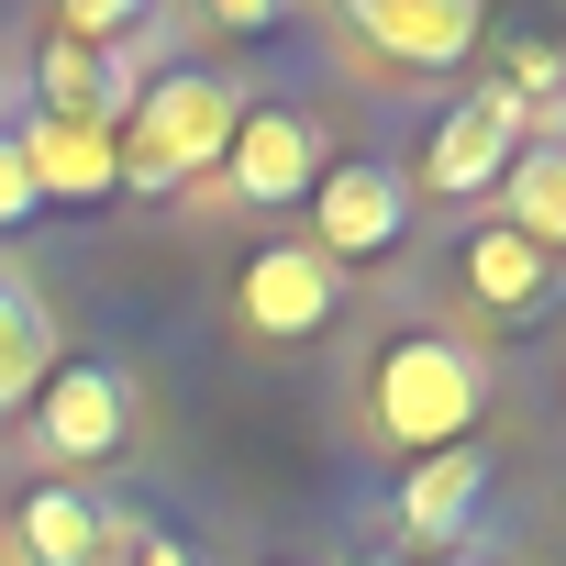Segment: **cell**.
<instances>
[{
	"label": "cell",
	"mask_w": 566,
	"mask_h": 566,
	"mask_svg": "<svg viewBox=\"0 0 566 566\" xmlns=\"http://www.w3.org/2000/svg\"><path fill=\"white\" fill-rule=\"evenodd\" d=\"M334 312H345V266H323L312 244H255V255L233 266V334L266 345V356L312 345Z\"/></svg>",
	"instance_id": "3"
},
{
	"label": "cell",
	"mask_w": 566,
	"mask_h": 566,
	"mask_svg": "<svg viewBox=\"0 0 566 566\" xmlns=\"http://www.w3.org/2000/svg\"><path fill=\"white\" fill-rule=\"evenodd\" d=\"M411 233V178L400 167H323L312 178V255L323 266H367V255H389Z\"/></svg>",
	"instance_id": "6"
},
{
	"label": "cell",
	"mask_w": 566,
	"mask_h": 566,
	"mask_svg": "<svg viewBox=\"0 0 566 566\" xmlns=\"http://www.w3.org/2000/svg\"><path fill=\"white\" fill-rule=\"evenodd\" d=\"M134 422H145V389H134L123 367H101V356H56V378L34 389V444H45L56 467H101V455H123Z\"/></svg>",
	"instance_id": "5"
},
{
	"label": "cell",
	"mask_w": 566,
	"mask_h": 566,
	"mask_svg": "<svg viewBox=\"0 0 566 566\" xmlns=\"http://www.w3.org/2000/svg\"><path fill=\"white\" fill-rule=\"evenodd\" d=\"M478 411H489V356L467 334H389L378 367H367V389H356V433L378 455H411V467L444 455V444H467Z\"/></svg>",
	"instance_id": "1"
},
{
	"label": "cell",
	"mask_w": 566,
	"mask_h": 566,
	"mask_svg": "<svg viewBox=\"0 0 566 566\" xmlns=\"http://www.w3.org/2000/svg\"><path fill=\"white\" fill-rule=\"evenodd\" d=\"M478 489H489V444H444V455H422V467L400 478V544H444V533L478 511Z\"/></svg>",
	"instance_id": "11"
},
{
	"label": "cell",
	"mask_w": 566,
	"mask_h": 566,
	"mask_svg": "<svg viewBox=\"0 0 566 566\" xmlns=\"http://www.w3.org/2000/svg\"><path fill=\"white\" fill-rule=\"evenodd\" d=\"M45 378H56V312L34 277H0V411H34Z\"/></svg>",
	"instance_id": "12"
},
{
	"label": "cell",
	"mask_w": 566,
	"mask_h": 566,
	"mask_svg": "<svg viewBox=\"0 0 566 566\" xmlns=\"http://www.w3.org/2000/svg\"><path fill=\"white\" fill-rule=\"evenodd\" d=\"M123 566H189V544H167V533H145V544H134Z\"/></svg>",
	"instance_id": "16"
},
{
	"label": "cell",
	"mask_w": 566,
	"mask_h": 566,
	"mask_svg": "<svg viewBox=\"0 0 566 566\" xmlns=\"http://www.w3.org/2000/svg\"><path fill=\"white\" fill-rule=\"evenodd\" d=\"M533 145V112L511 101V90H478V101H455L444 123H433V145H422V189H444V200H489L500 189V167Z\"/></svg>",
	"instance_id": "7"
},
{
	"label": "cell",
	"mask_w": 566,
	"mask_h": 566,
	"mask_svg": "<svg viewBox=\"0 0 566 566\" xmlns=\"http://www.w3.org/2000/svg\"><path fill=\"white\" fill-rule=\"evenodd\" d=\"M345 34L378 67H400V78H444V67L478 56V12L467 0H345Z\"/></svg>",
	"instance_id": "8"
},
{
	"label": "cell",
	"mask_w": 566,
	"mask_h": 566,
	"mask_svg": "<svg viewBox=\"0 0 566 566\" xmlns=\"http://www.w3.org/2000/svg\"><path fill=\"white\" fill-rule=\"evenodd\" d=\"M455 290H467L478 312H500V323H533V312H555V255L522 244L511 222H478V233L455 244Z\"/></svg>",
	"instance_id": "9"
},
{
	"label": "cell",
	"mask_w": 566,
	"mask_h": 566,
	"mask_svg": "<svg viewBox=\"0 0 566 566\" xmlns=\"http://www.w3.org/2000/svg\"><path fill=\"white\" fill-rule=\"evenodd\" d=\"M211 178H222L211 200H233V211H301L312 178H323V123L301 101H244V123H233Z\"/></svg>",
	"instance_id": "4"
},
{
	"label": "cell",
	"mask_w": 566,
	"mask_h": 566,
	"mask_svg": "<svg viewBox=\"0 0 566 566\" xmlns=\"http://www.w3.org/2000/svg\"><path fill=\"white\" fill-rule=\"evenodd\" d=\"M12 544H23V566H90V555H101V500L34 489V500L12 511Z\"/></svg>",
	"instance_id": "14"
},
{
	"label": "cell",
	"mask_w": 566,
	"mask_h": 566,
	"mask_svg": "<svg viewBox=\"0 0 566 566\" xmlns=\"http://www.w3.org/2000/svg\"><path fill=\"white\" fill-rule=\"evenodd\" d=\"M12 145H23L34 200H101V189H123V167H112V123H56V112H34V134H12Z\"/></svg>",
	"instance_id": "10"
},
{
	"label": "cell",
	"mask_w": 566,
	"mask_h": 566,
	"mask_svg": "<svg viewBox=\"0 0 566 566\" xmlns=\"http://www.w3.org/2000/svg\"><path fill=\"white\" fill-rule=\"evenodd\" d=\"M233 123H244V90H233V78H211V67H156L145 101L112 123V167H123L134 200H167V189H189V178L222 167Z\"/></svg>",
	"instance_id": "2"
},
{
	"label": "cell",
	"mask_w": 566,
	"mask_h": 566,
	"mask_svg": "<svg viewBox=\"0 0 566 566\" xmlns=\"http://www.w3.org/2000/svg\"><path fill=\"white\" fill-rule=\"evenodd\" d=\"M90 566H123V555H90Z\"/></svg>",
	"instance_id": "17"
},
{
	"label": "cell",
	"mask_w": 566,
	"mask_h": 566,
	"mask_svg": "<svg viewBox=\"0 0 566 566\" xmlns=\"http://www.w3.org/2000/svg\"><path fill=\"white\" fill-rule=\"evenodd\" d=\"M500 222L522 233V244H566V145H522L511 167H500Z\"/></svg>",
	"instance_id": "13"
},
{
	"label": "cell",
	"mask_w": 566,
	"mask_h": 566,
	"mask_svg": "<svg viewBox=\"0 0 566 566\" xmlns=\"http://www.w3.org/2000/svg\"><path fill=\"white\" fill-rule=\"evenodd\" d=\"M34 211H45V200H34V178H23V145L0 134V233H23Z\"/></svg>",
	"instance_id": "15"
}]
</instances>
